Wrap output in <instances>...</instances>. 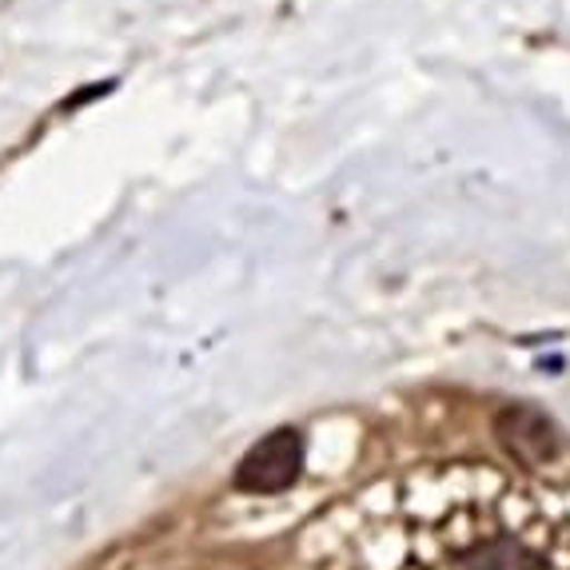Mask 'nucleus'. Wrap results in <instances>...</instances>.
Returning <instances> with one entry per match:
<instances>
[{"instance_id": "f257e3e1", "label": "nucleus", "mask_w": 570, "mask_h": 570, "mask_svg": "<svg viewBox=\"0 0 570 570\" xmlns=\"http://www.w3.org/2000/svg\"><path fill=\"white\" fill-rule=\"evenodd\" d=\"M312 570H570V494L494 466H415L307 534Z\"/></svg>"}, {"instance_id": "f03ea898", "label": "nucleus", "mask_w": 570, "mask_h": 570, "mask_svg": "<svg viewBox=\"0 0 570 570\" xmlns=\"http://www.w3.org/2000/svg\"><path fill=\"white\" fill-rule=\"evenodd\" d=\"M299 466H304V439L295 435V431H276V435H267L259 448H252V455L239 463L236 483H239V491L276 494L295 483Z\"/></svg>"}]
</instances>
